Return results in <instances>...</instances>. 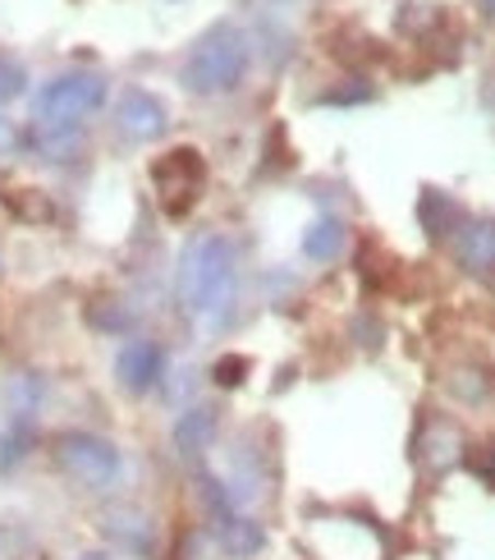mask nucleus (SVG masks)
I'll use <instances>...</instances> for the list:
<instances>
[{"label": "nucleus", "mask_w": 495, "mask_h": 560, "mask_svg": "<svg viewBox=\"0 0 495 560\" xmlns=\"http://www.w3.org/2000/svg\"><path fill=\"white\" fill-rule=\"evenodd\" d=\"M417 217H422V225H427V235H450V230H459L463 225V212H459V202L450 198V194H440V189H427L422 194V202H417Z\"/></svg>", "instance_id": "nucleus-12"}, {"label": "nucleus", "mask_w": 495, "mask_h": 560, "mask_svg": "<svg viewBox=\"0 0 495 560\" xmlns=\"http://www.w3.org/2000/svg\"><path fill=\"white\" fill-rule=\"evenodd\" d=\"M463 451V436L450 428V423H427V436H422V459L432 464V469H450Z\"/></svg>", "instance_id": "nucleus-13"}, {"label": "nucleus", "mask_w": 495, "mask_h": 560, "mask_svg": "<svg viewBox=\"0 0 495 560\" xmlns=\"http://www.w3.org/2000/svg\"><path fill=\"white\" fill-rule=\"evenodd\" d=\"M482 10H486V14L495 19V0H482Z\"/></svg>", "instance_id": "nucleus-18"}, {"label": "nucleus", "mask_w": 495, "mask_h": 560, "mask_svg": "<svg viewBox=\"0 0 495 560\" xmlns=\"http://www.w3.org/2000/svg\"><path fill=\"white\" fill-rule=\"evenodd\" d=\"M216 542L229 551V556H257L267 547V533H262V524L257 520H248V515H239V510H229V515H216Z\"/></svg>", "instance_id": "nucleus-11"}, {"label": "nucleus", "mask_w": 495, "mask_h": 560, "mask_svg": "<svg viewBox=\"0 0 495 560\" xmlns=\"http://www.w3.org/2000/svg\"><path fill=\"white\" fill-rule=\"evenodd\" d=\"M14 148V129H10V120H0V156H5Z\"/></svg>", "instance_id": "nucleus-16"}, {"label": "nucleus", "mask_w": 495, "mask_h": 560, "mask_svg": "<svg viewBox=\"0 0 495 560\" xmlns=\"http://www.w3.org/2000/svg\"><path fill=\"white\" fill-rule=\"evenodd\" d=\"M106 92L110 88H106V79L97 74V69H64V74H56L51 83L37 92V102H33L37 133L51 148L69 143L87 115H97L106 106Z\"/></svg>", "instance_id": "nucleus-2"}, {"label": "nucleus", "mask_w": 495, "mask_h": 560, "mask_svg": "<svg viewBox=\"0 0 495 560\" xmlns=\"http://www.w3.org/2000/svg\"><path fill=\"white\" fill-rule=\"evenodd\" d=\"M152 184H156V198L170 217L193 212V202L207 189V161L198 148H170L165 156L152 161Z\"/></svg>", "instance_id": "nucleus-5"}, {"label": "nucleus", "mask_w": 495, "mask_h": 560, "mask_svg": "<svg viewBox=\"0 0 495 560\" xmlns=\"http://www.w3.org/2000/svg\"><path fill=\"white\" fill-rule=\"evenodd\" d=\"M248 60H252L248 37L234 28V23H216V28H207L193 42V51L184 56L179 83L193 92V97H225V92L244 83Z\"/></svg>", "instance_id": "nucleus-3"}, {"label": "nucleus", "mask_w": 495, "mask_h": 560, "mask_svg": "<svg viewBox=\"0 0 495 560\" xmlns=\"http://www.w3.org/2000/svg\"><path fill=\"white\" fill-rule=\"evenodd\" d=\"M234 285H239V248L225 235H193L184 244L175 290L188 313L202 322H221L234 303Z\"/></svg>", "instance_id": "nucleus-1"}, {"label": "nucleus", "mask_w": 495, "mask_h": 560, "mask_svg": "<svg viewBox=\"0 0 495 560\" xmlns=\"http://www.w3.org/2000/svg\"><path fill=\"white\" fill-rule=\"evenodd\" d=\"M79 560H110L106 551H87V556H79Z\"/></svg>", "instance_id": "nucleus-17"}, {"label": "nucleus", "mask_w": 495, "mask_h": 560, "mask_svg": "<svg viewBox=\"0 0 495 560\" xmlns=\"http://www.w3.org/2000/svg\"><path fill=\"white\" fill-rule=\"evenodd\" d=\"M56 464L64 469V478H74L87 492H106V487L120 482L125 459L97 432H60L56 436Z\"/></svg>", "instance_id": "nucleus-4"}, {"label": "nucleus", "mask_w": 495, "mask_h": 560, "mask_svg": "<svg viewBox=\"0 0 495 560\" xmlns=\"http://www.w3.org/2000/svg\"><path fill=\"white\" fill-rule=\"evenodd\" d=\"M161 372H165V349L156 340L138 336V340H129L120 349V354H115V377H120V386L133 390V395L152 390L161 382Z\"/></svg>", "instance_id": "nucleus-8"}, {"label": "nucleus", "mask_w": 495, "mask_h": 560, "mask_svg": "<svg viewBox=\"0 0 495 560\" xmlns=\"http://www.w3.org/2000/svg\"><path fill=\"white\" fill-rule=\"evenodd\" d=\"M211 377H216V386H239L248 377V359L244 354H229V359H221L216 368H211Z\"/></svg>", "instance_id": "nucleus-15"}, {"label": "nucleus", "mask_w": 495, "mask_h": 560, "mask_svg": "<svg viewBox=\"0 0 495 560\" xmlns=\"http://www.w3.org/2000/svg\"><path fill=\"white\" fill-rule=\"evenodd\" d=\"M23 92H28V69H23L19 56L0 51V106L14 102V97H23Z\"/></svg>", "instance_id": "nucleus-14"}, {"label": "nucleus", "mask_w": 495, "mask_h": 560, "mask_svg": "<svg viewBox=\"0 0 495 560\" xmlns=\"http://www.w3.org/2000/svg\"><path fill=\"white\" fill-rule=\"evenodd\" d=\"M344 248H349V225L340 217L321 212L308 221V230H303V258L308 262H335Z\"/></svg>", "instance_id": "nucleus-10"}, {"label": "nucleus", "mask_w": 495, "mask_h": 560, "mask_svg": "<svg viewBox=\"0 0 495 560\" xmlns=\"http://www.w3.org/2000/svg\"><path fill=\"white\" fill-rule=\"evenodd\" d=\"M455 258L468 276L486 280L495 285V217H478V221H463L455 230Z\"/></svg>", "instance_id": "nucleus-7"}, {"label": "nucleus", "mask_w": 495, "mask_h": 560, "mask_svg": "<svg viewBox=\"0 0 495 560\" xmlns=\"http://www.w3.org/2000/svg\"><path fill=\"white\" fill-rule=\"evenodd\" d=\"M115 129H120V138H129V143H156V138L170 129V110H165L156 92L125 88L120 102H115Z\"/></svg>", "instance_id": "nucleus-6"}, {"label": "nucleus", "mask_w": 495, "mask_h": 560, "mask_svg": "<svg viewBox=\"0 0 495 560\" xmlns=\"http://www.w3.org/2000/svg\"><path fill=\"white\" fill-rule=\"evenodd\" d=\"M216 428H221V413L211 409V405H193V409H184L179 413V423H175V451L184 459H198L211 441H216Z\"/></svg>", "instance_id": "nucleus-9"}]
</instances>
